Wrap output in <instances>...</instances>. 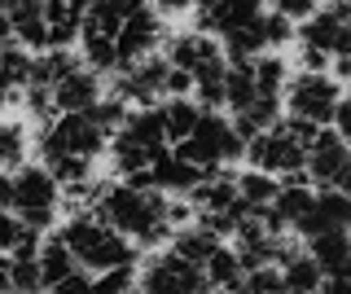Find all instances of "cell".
<instances>
[{
    "instance_id": "2",
    "label": "cell",
    "mask_w": 351,
    "mask_h": 294,
    "mask_svg": "<svg viewBox=\"0 0 351 294\" xmlns=\"http://www.w3.org/2000/svg\"><path fill=\"white\" fill-rule=\"evenodd\" d=\"M62 246L71 250L75 268L84 272H110V268H128L136 264V246L128 242V237H119L110 224H101L93 211H80V215H66L62 224Z\"/></svg>"
},
{
    "instance_id": "27",
    "label": "cell",
    "mask_w": 351,
    "mask_h": 294,
    "mask_svg": "<svg viewBox=\"0 0 351 294\" xmlns=\"http://www.w3.org/2000/svg\"><path fill=\"white\" fill-rule=\"evenodd\" d=\"M80 45H84V66L93 71V75H110V71H119L114 36H106V31H93V27H80Z\"/></svg>"
},
{
    "instance_id": "24",
    "label": "cell",
    "mask_w": 351,
    "mask_h": 294,
    "mask_svg": "<svg viewBox=\"0 0 351 294\" xmlns=\"http://www.w3.org/2000/svg\"><path fill=\"white\" fill-rule=\"evenodd\" d=\"M215 246H219V237H215V233H211V228H206L202 220L180 224V228L171 233V250H176L180 259H189V264H197V268L206 264V255H211Z\"/></svg>"
},
{
    "instance_id": "14",
    "label": "cell",
    "mask_w": 351,
    "mask_h": 294,
    "mask_svg": "<svg viewBox=\"0 0 351 294\" xmlns=\"http://www.w3.org/2000/svg\"><path fill=\"white\" fill-rule=\"evenodd\" d=\"M49 97H53V110L58 114H88L106 97V88H101V75H93L88 66H71L49 88Z\"/></svg>"
},
{
    "instance_id": "10",
    "label": "cell",
    "mask_w": 351,
    "mask_h": 294,
    "mask_svg": "<svg viewBox=\"0 0 351 294\" xmlns=\"http://www.w3.org/2000/svg\"><path fill=\"white\" fill-rule=\"evenodd\" d=\"M136 294H206V277L197 264L167 250V255H154L136 272Z\"/></svg>"
},
{
    "instance_id": "44",
    "label": "cell",
    "mask_w": 351,
    "mask_h": 294,
    "mask_svg": "<svg viewBox=\"0 0 351 294\" xmlns=\"http://www.w3.org/2000/svg\"><path fill=\"white\" fill-rule=\"evenodd\" d=\"M14 45V27H9V14H0V49Z\"/></svg>"
},
{
    "instance_id": "30",
    "label": "cell",
    "mask_w": 351,
    "mask_h": 294,
    "mask_svg": "<svg viewBox=\"0 0 351 294\" xmlns=\"http://www.w3.org/2000/svg\"><path fill=\"white\" fill-rule=\"evenodd\" d=\"M40 233L27 228L14 211H0V255H36Z\"/></svg>"
},
{
    "instance_id": "9",
    "label": "cell",
    "mask_w": 351,
    "mask_h": 294,
    "mask_svg": "<svg viewBox=\"0 0 351 294\" xmlns=\"http://www.w3.org/2000/svg\"><path fill=\"white\" fill-rule=\"evenodd\" d=\"M114 97L123 106H136V110H149V106L167 101V97H171V66L158 58V53L132 62V66H123V75H119Z\"/></svg>"
},
{
    "instance_id": "15",
    "label": "cell",
    "mask_w": 351,
    "mask_h": 294,
    "mask_svg": "<svg viewBox=\"0 0 351 294\" xmlns=\"http://www.w3.org/2000/svg\"><path fill=\"white\" fill-rule=\"evenodd\" d=\"M197 31L202 36H228V31L255 23L263 14V0H197Z\"/></svg>"
},
{
    "instance_id": "39",
    "label": "cell",
    "mask_w": 351,
    "mask_h": 294,
    "mask_svg": "<svg viewBox=\"0 0 351 294\" xmlns=\"http://www.w3.org/2000/svg\"><path fill=\"white\" fill-rule=\"evenodd\" d=\"M53 294H93V272H84V268H75L71 277H62L58 286H49Z\"/></svg>"
},
{
    "instance_id": "23",
    "label": "cell",
    "mask_w": 351,
    "mask_h": 294,
    "mask_svg": "<svg viewBox=\"0 0 351 294\" xmlns=\"http://www.w3.org/2000/svg\"><path fill=\"white\" fill-rule=\"evenodd\" d=\"M154 110H158V123H162V136H167V145H180V140L193 132L197 114H202V110L189 101V97H167V101H158Z\"/></svg>"
},
{
    "instance_id": "42",
    "label": "cell",
    "mask_w": 351,
    "mask_h": 294,
    "mask_svg": "<svg viewBox=\"0 0 351 294\" xmlns=\"http://www.w3.org/2000/svg\"><path fill=\"white\" fill-rule=\"evenodd\" d=\"M303 66H307V71H325L329 58H321V53H312V49H303Z\"/></svg>"
},
{
    "instance_id": "19",
    "label": "cell",
    "mask_w": 351,
    "mask_h": 294,
    "mask_svg": "<svg viewBox=\"0 0 351 294\" xmlns=\"http://www.w3.org/2000/svg\"><path fill=\"white\" fill-rule=\"evenodd\" d=\"M347 224H351V198H347V189H316L312 211L299 220L294 233L312 237V233H325V228H347Z\"/></svg>"
},
{
    "instance_id": "17",
    "label": "cell",
    "mask_w": 351,
    "mask_h": 294,
    "mask_svg": "<svg viewBox=\"0 0 351 294\" xmlns=\"http://www.w3.org/2000/svg\"><path fill=\"white\" fill-rule=\"evenodd\" d=\"M197 180H202V171H197L193 162H184L171 145L162 149V154H154V162L145 167V184H149V189H158L162 198H184Z\"/></svg>"
},
{
    "instance_id": "26",
    "label": "cell",
    "mask_w": 351,
    "mask_h": 294,
    "mask_svg": "<svg viewBox=\"0 0 351 294\" xmlns=\"http://www.w3.org/2000/svg\"><path fill=\"white\" fill-rule=\"evenodd\" d=\"M241 259H237V250H228V246H215L211 255H206V264H202V277H206V290H237L241 286Z\"/></svg>"
},
{
    "instance_id": "37",
    "label": "cell",
    "mask_w": 351,
    "mask_h": 294,
    "mask_svg": "<svg viewBox=\"0 0 351 294\" xmlns=\"http://www.w3.org/2000/svg\"><path fill=\"white\" fill-rule=\"evenodd\" d=\"M268 14H281L285 23H307V18L321 9V0H263Z\"/></svg>"
},
{
    "instance_id": "12",
    "label": "cell",
    "mask_w": 351,
    "mask_h": 294,
    "mask_svg": "<svg viewBox=\"0 0 351 294\" xmlns=\"http://www.w3.org/2000/svg\"><path fill=\"white\" fill-rule=\"evenodd\" d=\"M162 40H167V27H162V18L154 14L149 5H136V9L123 18V23H119V31H114L119 71L132 66V62H141V58H154Z\"/></svg>"
},
{
    "instance_id": "41",
    "label": "cell",
    "mask_w": 351,
    "mask_h": 294,
    "mask_svg": "<svg viewBox=\"0 0 351 294\" xmlns=\"http://www.w3.org/2000/svg\"><path fill=\"white\" fill-rule=\"evenodd\" d=\"M316 294H347V281H343V277H325Z\"/></svg>"
},
{
    "instance_id": "8",
    "label": "cell",
    "mask_w": 351,
    "mask_h": 294,
    "mask_svg": "<svg viewBox=\"0 0 351 294\" xmlns=\"http://www.w3.org/2000/svg\"><path fill=\"white\" fill-rule=\"evenodd\" d=\"M241 158L250 162V171H263V176H272V180L299 176L303 171V145L285 132V123L268 127V132H255L246 140V154Z\"/></svg>"
},
{
    "instance_id": "35",
    "label": "cell",
    "mask_w": 351,
    "mask_h": 294,
    "mask_svg": "<svg viewBox=\"0 0 351 294\" xmlns=\"http://www.w3.org/2000/svg\"><path fill=\"white\" fill-rule=\"evenodd\" d=\"M132 290H136V264L110 268V272H97L93 277V294H132Z\"/></svg>"
},
{
    "instance_id": "45",
    "label": "cell",
    "mask_w": 351,
    "mask_h": 294,
    "mask_svg": "<svg viewBox=\"0 0 351 294\" xmlns=\"http://www.w3.org/2000/svg\"><path fill=\"white\" fill-rule=\"evenodd\" d=\"M0 294H9V255H0Z\"/></svg>"
},
{
    "instance_id": "11",
    "label": "cell",
    "mask_w": 351,
    "mask_h": 294,
    "mask_svg": "<svg viewBox=\"0 0 351 294\" xmlns=\"http://www.w3.org/2000/svg\"><path fill=\"white\" fill-rule=\"evenodd\" d=\"M303 171L312 176L316 189H347V171H351L347 140L334 127H321L316 140L303 149Z\"/></svg>"
},
{
    "instance_id": "18",
    "label": "cell",
    "mask_w": 351,
    "mask_h": 294,
    "mask_svg": "<svg viewBox=\"0 0 351 294\" xmlns=\"http://www.w3.org/2000/svg\"><path fill=\"white\" fill-rule=\"evenodd\" d=\"M184 198L197 206V215H233L237 211V176H228V171H206ZM233 220H237V215H233Z\"/></svg>"
},
{
    "instance_id": "4",
    "label": "cell",
    "mask_w": 351,
    "mask_h": 294,
    "mask_svg": "<svg viewBox=\"0 0 351 294\" xmlns=\"http://www.w3.org/2000/svg\"><path fill=\"white\" fill-rule=\"evenodd\" d=\"M176 154H180L184 162H193L197 171H219L224 162H237L241 154H246V140L237 136V127L228 123V119H219L215 110H202L193 123V132L176 145Z\"/></svg>"
},
{
    "instance_id": "7",
    "label": "cell",
    "mask_w": 351,
    "mask_h": 294,
    "mask_svg": "<svg viewBox=\"0 0 351 294\" xmlns=\"http://www.w3.org/2000/svg\"><path fill=\"white\" fill-rule=\"evenodd\" d=\"M106 140L110 132L101 123H93L88 114H58V119H49V127L40 136V154H71V158L93 162L106 149Z\"/></svg>"
},
{
    "instance_id": "34",
    "label": "cell",
    "mask_w": 351,
    "mask_h": 294,
    "mask_svg": "<svg viewBox=\"0 0 351 294\" xmlns=\"http://www.w3.org/2000/svg\"><path fill=\"white\" fill-rule=\"evenodd\" d=\"M9 294H44L36 255H9Z\"/></svg>"
},
{
    "instance_id": "16",
    "label": "cell",
    "mask_w": 351,
    "mask_h": 294,
    "mask_svg": "<svg viewBox=\"0 0 351 294\" xmlns=\"http://www.w3.org/2000/svg\"><path fill=\"white\" fill-rule=\"evenodd\" d=\"M167 62L171 71H180V75H202V71H211L215 62H224V53H219V45L211 36H202V31H184V36H171L167 40Z\"/></svg>"
},
{
    "instance_id": "46",
    "label": "cell",
    "mask_w": 351,
    "mask_h": 294,
    "mask_svg": "<svg viewBox=\"0 0 351 294\" xmlns=\"http://www.w3.org/2000/svg\"><path fill=\"white\" fill-rule=\"evenodd\" d=\"M40 5H53V0H40Z\"/></svg>"
},
{
    "instance_id": "6",
    "label": "cell",
    "mask_w": 351,
    "mask_h": 294,
    "mask_svg": "<svg viewBox=\"0 0 351 294\" xmlns=\"http://www.w3.org/2000/svg\"><path fill=\"white\" fill-rule=\"evenodd\" d=\"M338 106H343V84L329 71H303L294 79H285V110H290V119H303L312 127H329Z\"/></svg>"
},
{
    "instance_id": "21",
    "label": "cell",
    "mask_w": 351,
    "mask_h": 294,
    "mask_svg": "<svg viewBox=\"0 0 351 294\" xmlns=\"http://www.w3.org/2000/svg\"><path fill=\"white\" fill-rule=\"evenodd\" d=\"M9 27L22 49H49V31H44V5L40 0H14L9 5Z\"/></svg>"
},
{
    "instance_id": "1",
    "label": "cell",
    "mask_w": 351,
    "mask_h": 294,
    "mask_svg": "<svg viewBox=\"0 0 351 294\" xmlns=\"http://www.w3.org/2000/svg\"><path fill=\"white\" fill-rule=\"evenodd\" d=\"M93 215L101 224H110L119 237H128L132 246H158L162 237L176 233V224H184V206H176L171 198H162L158 189H149L145 176L123 180V184H101Z\"/></svg>"
},
{
    "instance_id": "28",
    "label": "cell",
    "mask_w": 351,
    "mask_h": 294,
    "mask_svg": "<svg viewBox=\"0 0 351 294\" xmlns=\"http://www.w3.org/2000/svg\"><path fill=\"white\" fill-rule=\"evenodd\" d=\"M136 5H145V0H84V23L80 27H93V31L114 36L119 23H123Z\"/></svg>"
},
{
    "instance_id": "25",
    "label": "cell",
    "mask_w": 351,
    "mask_h": 294,
    "mask_svg": "<svg viewBox=\"0 0 351 294\" xmlns=\"http://www.w3.org/2000/svg\"><path fill=\"white\" fill-rule=\"evenodd\" d=\"M277 272H281V290H290V294H316L321 290V268L307 259V250L299 255V250H290V255L277 264Z\"/></svg>"
},
{
    "instance_id": "32",
    "label": "cell",
    "mask_w": 351,
    "mask_h": 294,
    "mask_svg": "<svg viewBox=\"0 0 351 294\" xmlns=\"http://www.w3.org/2000/svg\"><path fill=\"white\" fill-rule=\"evenodd\" d=\"M31 154V140H27V127L14 123V119H0V171L9 167H22Z\"/></svg>"
},
{
    "instance_id": "36",
    "label": "cell",
    "mask_w": 351,
    "mask_h": 294,
    "mask_svg": "<svg viewBox=\"0 0 351 294\" xmlns=\"http://www.w3.org/2000/svg\"><path fill=\"white\" fill-rule=\"evenodd\" d=\"M241 294H281V272L277 268H250V272H241Z\"/></svg>"
},
{
    "instance_id": "31",
    "label": "cell",
    "mask_w": 351,
    "mask_h": 294,
    "mask_svg": "<svg viewBox=\"0 0 351 294\" xmlns=\"http://www.w3.org/2000/svg\"><path fill=\"white\" fill-rule=\"evenodd\" d=\"M255 97L259 93H255V79H250V62H237V66L224 71V106L233 114H241Z\"/></svg>"
},
{
    "instance_id": "38",
    "label": "cell",
    "mask_w": 351,
    "mask_h": 294,
    "mask_svg": "<svg viewBox=\"0 0 351 294\" xmlns=\"http://www.w3.org/2000/svg\"><path fill=\"white\" fill-rule=\"evenodd\" d=\"M290 36H294V23H285L281 14H268V9H263V45H268V49H281Z\"/></svg>"
},
{
    "instance_id": "3",
    "label": "cell",
    "mask_w": 351,
    "mask_h": 294,
    "mask_svg": "<svg viewBox=\"0 0 351 294\" xmlns=\"http://www.w3.org/2000/svg\"><path fill=\"white\" fill-rule=\"evenodd\" d=\"M110 162H114L119 176L136 180L145 176V167L154 162V154L167 149V136H162V123H158V110H128V119L110 132Z\"/></svg>"
},
{
    "instance_id": "5",
    "label": "cell",
    "mask_w": 351,
    "mask_h": 294,
    "mask_svg": "<svg viewBox=\"0 0 351 294\" xmlns=\"http://www.w3.org/2000/svg\"><path fill=\"white\" fill-rule=\"evenodd\" d=\"M9 180H14V189H9V211H14L27 228H36V233H40V228H49L53 220H58L62 189H58V180H53L44 167L22 162Z\"/></svg>"
},
{
    "instance_id": "33",
    "label": "cell",
    "mask_w": 351,
    "mask_h": 294,
    "mask_svg": "<svg viewBox=\"0 0 351 294\" xmlns=\"http://www.w3.org/2000/svg\"><path fill=\"white\" fill-rule=\"evenodd\" d=\"M250 79H255L259 97H281V88H285V62L277 58V53H259V58L250 62Z\"/></svg>"
},
{
    "instance_id": "20",
    "label": "cell",
    "mask_w": 351,
    "mask_h": 294,
    "mask_svg": "<svg viewBox=\"0 0 351 294\" xmlns=\"http://www.w3.org/2000/svg\"><path fill=\"white\" fill-rule=\"evenodd\" d=\"M307 259L321 268V277H343L347 259H351V237L347 228H325V233L307 237Z\"/></svg>"
},
{
    "instance_id": "29",
    "label": "cell",
    "mask_w": 351,
    "mask_h": 294,
    "mask_svg": "<svg viewBox=\"0 0 351 294\" xmlns=\"http://www.w3.org/2000/svg\"><path fill=\"white\" fill-rule=\"evenodd\" d=\"M36 264H40L44 290L58 286L62 277H71V272H75V259H71V250L62 246V237H49V242H40V246H36Z\"/></svg>"
},
{
    "instance_id": "13",
    "label": "cell",
    "mask_w": 351,
    "mask_h": 294,
    "mask_svg": "<svg viewBox=\"0 0 351 294\" xmlns=\"http://www.w3.org/2000/svg\"><path fill=\"white\" fill-rule=\"evenodd\" d=\"M299 45L321 53V58H347L351 53V23H347V5H321L299 31Z\"/></svg>"
},
{
    "instance_id": "43",
    "label": "cell",
    "mask_w": 351,
    "mask_h": 294,
    "mask_svg": "<svg viewBox=\"0 0 351 294\" xmlns=\"http://www.w3.org/2000/svg\"><path fill=\"white\" fill-rule=\"evenodd\" d=\"M9 189H14V180H9V171H0V211H9Z\"/></svg>"
},
{
    "instance_id": "40",
    "label": "cell",
    "mask_w": 351,
    "mask_h": 294,
    "mask_svg": "<svg viewBox=\"0 0 351 294\" xmlns=\"http://www.w3.org/2000/svg\"><path fill=\"white\" fill-rule=\"evenodd\" d=\"M145 5H149L154 14L162 18V14H189V9L197 5V0H145Z\"/></svg>"
},
{
    "instance_id": "22",
    "label": "cell",
    "mask_w": 351,
    "mask_h": 294,
    "mask_svg": "<svg viewBox=\"0 0 351 294\" xmlns=\"http://www.w3.org/2000/svg\"><path fill=\"white\" fill-rule=\"evenodd\" d=\"M31 84V53L18 49V45H5L0 49V106L18 101Z\"/></svg>"
}]
</instances>
